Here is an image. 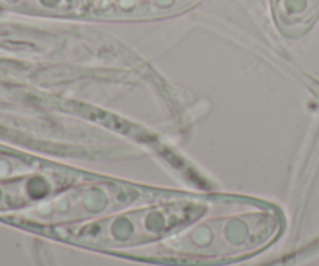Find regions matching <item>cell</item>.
Masks as SVG:
<instances>
[{
    "label": "cell",
    "mask_w": 319,
    "mask_h": 266,
    "mask_svg": "<svg viewBox=\"0 0 319 266\" xmlns=\"http://www.w3.org/2000/svg\"><path fill=\"white\" fill-rule=\"evenodd\" d=\"M277 229L279 223L273 213H244L199 224L151 248L150 252L160 259L239 257L262 248L274 237Z\"/></svg>",
    "instance_id": "6da1fadb"
},
{
    "label": "cell",
    "mask_w": 319,
    "mask_h": 266,
    "mask_svg": "<svg viewBox=\"0 0 319 266\" xmlns=\"http://www.w3.org/2000/svg\"><path fill=\"white\" fill-rule=\"evenodd\" d=\"M205 204L197 201L168 202L147 210L121 213L98 223L67 228L66 238L87 246L116 248L156 240L174 228L182 226L205 212Z\"/></svg>",
    "instance_id": "7a4b0ae2"
},
{
    "label": "cell",
    "mask_w": 319,
    "mask_h": 266,
    "mask_svg": "<svg viewBox=\"0 0 319 266\" xmlns=\"http://www.w3.org/2000/svg\"><path fill=\"white\" fill-rule=\"evenodd\" d=\"M136 195V190L120 186H89L72 190L66 196L53 201L45 212H40V217L48 221H72L106 209L121 207Z\"/></svg>",
    "instance_id": "3957f363"
}]
</instances>
